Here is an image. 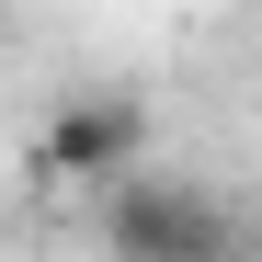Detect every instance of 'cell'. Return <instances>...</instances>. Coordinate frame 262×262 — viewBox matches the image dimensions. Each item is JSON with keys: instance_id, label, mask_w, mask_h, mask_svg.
Returning <instances> with one entry per match:
<instances>
[{"instance_id": "obj_1", "label": "cell", "mask_w": 262, "mask_h": 262, "mask_svg": "<svg viewBox=\"0 0 262 262\" xmlns=\"http://www.w3.org/2000/svg\"><path fill=\"white\" fill-rule=\"evenodd\" d=\"M92 228H103V262H251V205L205 183H160V171L92 194Z\"/></svg>"}, {"instance_id": "obj_2", "label": "cell", "mask_w": 262, "mask_h": 262, "mask_svg": "<svg viewBox=\"0 0 262 262\" xmlns=\"http://www.w3.org/2000/svg\"><path fill=\"white\" fill-rule=\"evenodd\" d=\"M137 171H148V103H125V92H69L34 125V183H57V194H114Z\"/></svg>"}, {"instance_id": "obj_3", "label": "cell", "mask_w": 262, "mask_h": 262, "mask_svg": "<svg viewBox=\"0 0 262 262\" xmlns=\"http://www.w3.org/2000/svg\"><path fill=\"white\" fill-rule=\"evenodd\" d=\"M251 262H262V205H251Z\"/></svg>"}]
</instances>
